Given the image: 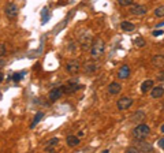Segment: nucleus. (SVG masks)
I'll return each instance as SVG.
<instances>
[{
    "mask_svg": "<svg viewBox=\"0 0 164 153\" xmlns=\"http://www.w3.org/2000/svg\"><path fill=\"white\" fill-rule=\"evenodd\" d=\"M78 44L84 51H89L93 44V34L89 29H81L77 34Z\"/></svg>",
    "mask_w": 164,
    "mask_h": 153,
    "instance_id": "1",
    "label": "nucleus"
},
{
    "mask_svg": "<svg viewBox=\"0 0 164 153\" xmlns=\"http://www.w3.org/2000/svg\"><path fill=\"white\" fill-rule=\"evenodd\" d=\"M160 131H161V133H163V134H164V123H163V124H161V126H160Z\"/></svg>",
    "mask_w": 164,
    "mask_h": 153,
    "instance_id": "33",
    "label": "nucleus"
},
{
    "mask_svg": "<svg viewBox=\"0 0 164 153\" xmlns=\"http://www.w3.org/2000/svg\"><path fill=\"white\" fill-rule=\"evenodd\" d=\"M153 88V81L152 80H146L144 81L142 83H141V92L142 93H148V92H150V89Z\"/></svg>",
    "mask_w": 164,
    "mask_h": 153,
    "instance_id": "17",
    "label": "nucleus"
},
{
    "mask_svg": "<svg viewBox=\"0 0 164 153\" xmlns=\"http://www.w3.org/2000/svg\"><path fill=\"white\" fill-rule=\"evenodd\" d=\"M42 116H44V114H42V112H37L36 116H34V119H33V122H32V124H30V129H34V127L37 126V123L41 120Z\"/></svg>",
    "mask_w": 164,
    "mask_h": 153,
    "instance_id": "21",
    "label": "nucleus"
},
{
    "mask_svg": "<svg viewBox=\"0 0 164 153\" xmlns=\"http://www.w3.org/2000/svg\"><path fill=\"white\" fill-rule=\"evenodd\" d=\"M164 96V88L163 86H153L150 89V97L152 98H161Z\"/></svg>",
    "mask_w": 164,
    "mask_h": 153,
    "instance_id": "15",
    "label": "nucleus"
},
{
    "mask_svg": "<svg viewBox=\"0 0 164 153\" xmlns=\"http://www.w3.org/2000/svg\"><path fill=\"white\" fill-rule=\"evenodd\" d=\"M18 11H19V8L14 2L7 3L6 7H4V14H6V17L8 18V19H15V18L18 17Z\"/></svg>",
    "mask_w": 164,
    "mask_h": 153,
    "instance_id": "4",
    "label": "nucleus"
},
{
    "mask_svg": "<svg viewBox=\"0 0 164 153\" xmlns=\"http://www.w3.org/2000/svg\"><path fill=\"white\" fill-rule=\"evenodd\" d=\"M120 92H122V85H120L119 82H111L110 85H108V93H110L111 96H116Z\"/></svg>",
    "mask_w": 164,
    "mask_h": 153,
    "instance_id": "12",
    "label": "nucleus"
},
{
    "mask_svg": "<svg viewBox=\"0 0 164 153\" xmlns=\"http://www.w3.org/2000/svg\"><path fill=\"white\" fill-rule=\"evenodd\" d=\"M161 34H163V30H155V32H153V36H155V37L161 36Z\"/></svg>",
    "mask_w": 164,
    "mask_h": 153,
    "instance_id": "31",
    "label": "nucleus"
},
{
    "mask_svg": "<svg viewBox=\"0 0 164 153\" xmlns=\"http://www.w3.org/2000/svg\"><path fill=\"white\" fill-rule=\"evenodd\" d=\"M6 67V59H3V58H0V70L2 68Z\"/></svg>",
    "mask_w": 164,
    "mask_h": 153,
    "instance_id": "30",
    "label": "nucleus"
},
{
    "mask_svg": "<svg viewBox=\"0 0 164 153\" xmlns=\"http://www.w3.org/2000/svg\"><path fill=\"white\" fill-rule=\"evenodd\" d=\"M3 80H4V74L2 73V71H0V82H2Z\"/></svg>",
    "mask_w": 164,
    "mask_h": 153,
    "instance_id": "32",
    "label": "nucleus"
},
{
    "mask_svg": "<svg viewBox=\"0 0 164 153\" xmlns=\"http://www.w3.org/2000/svg\"><path fill=\"white\" fill-rule=\"evenodd\" d=\"M66 142H67V145H69L70 148H75L81 144V139H79V137H77V136H69L66 138Z\"/></svg>",
    "mask_w": 164,
    "mask_h": 153,
    "instance_id": "16",
    "label": "nucleus"
},
{
    "mask_svg": "<svg viewBox=\"0 0 164 153\" xmlns=\"http://www.w3.org/2000/svg\"><path fill=\"white\" fill-rule=\"evenodd\" d=\"M98 68V64L96 62H92V60H89V62L84 63V67H82V70H84L85 74H88V75H90V74L96 73Z\"/></svg>",
    "mask_w": 164,
    "mask_h": 153,
    "instance_id": "10",
    "label": "nucleus"
},
{
    "mask_svg": "<svg viewBox=\"0 0 164 153\" xmlns=\"http://www.w3.org/2000/svg\"><path fill=\"white\" fill-rule=\"evenodd\" d=\"M157 145H159V148H160V149L164 150V137H163V138H159Z\"/></svg>",
    "mask_w": 164,
    "mask_h": 153,
    "instance_id": "28",
    "label": "nucleus"
},
{
    "mask_svg": "<svg viewBox=\"0 0 164 153\" xmlns=\"http://www.w3.org/2000/svg\"><path fill=\"white\" fill-rule=\"evenodd\" d=\"M81 89H84V85H81V83H78V82H69L67 85L63 86V92H64V94L75 93V92L81 90Z\"/></svg>",
    "mask_w": 164,
    "mask_h": 153,
    "instance_id": "7",
    "label": "nucleus"
},
{
    "mask_svg": "<svg viewBox=\"0 0 164 153\" xmlns=\"http://www.w3.org/2000/svg\"><path fill=\"white\" fill-rule=\"evenodd\" d=\"M148 12V7L144 6V4H137V6H133L130 8V14L135 15V17H142Z\"/></svg>",
    "mask_w": 164,
    "mask_h": 153,
    "instance_id": "8",
    "label": "nucleus"
},
{
    "mask_svg": "<svg viewBox=\"0 0 164 153\" xmlns=\"http://www.w3.org/2000/svg\"><path fill=\"white\" fill-rule=\"evenodd\" d=\"M90 56H92V59L94 60H98L104 55L105 52V42L101 37H97L96 40H93V44L90 47Z\"/></svg>",
    "mask_w": 164,
    "mask_h": 153,
    "instance_id": "2",
    "label": "nucleus"
},
{
    "mask_svg": "<svg viewBox=\"0 0 164 153\" xmlns=\"http://www.w3.org/2000/svg\"><path fill=\"white\" fill-rule=\"evenodd\" d=\"M118 3L122 7H130L131 4L134 3V0H118Z\"/></svg>",
    "mask_w": 164,
    "mask_h": 153,
    "instance_id": "24",
    "label": "nucleus"
},
{
    "mask_svg": "<svg viewBox=\"0 0 164 153\" xmlns=\"http://www.w3.org/2000/svg\"><path fill=\"white\" fill-rule=\"evenodd\" d=\"M48 19H49V14H48V10L47 8H44V10H42V25H45V23H47V21H48Z\"/></svg>",
    "mask_w": 164,
    "mask_h": 153,
    "instance_id": "25",
    "label": "nucleus"
},
{
    "mask_svg": "<svg viewBox=\"0 0 164 153\" xmlns=\"http://www.w3.org/2000/svg\"><path fill=\"white\" fill-rule=\"evenodd\" d=\"M63 94H64L63 86H60V88H54L51 92H49V94H48V98H49L51 101H57Z\"/></svg>",
    "mask_w": 164,
    "mask_h": 153,
    "instance_id": "9",
    "label": "nucleus"
},
{
    "mask_svg": "<svg viewBox=\"0 0 164 153\" xmlns=\"http://www.w3.org/2000/svg\"><path fill=\"white\" fill-rule=\"evenodd\" d=\"M21 78H22V73H17V74H14V76H12V80H14L15 82H18Z\"/></svg>",
    "mask_w": 164,
    "mask_h": 153,
    "instance_id": "27",
    "label": "nucleus"
},
{
    "mask_svg": "<svg viewBox=\"0 0 164 153\" xmlns=\"http://www.w3.org/2000/svg\"><path fill=\"white\" fill-rule=\"evenodd\" d=\"M57 144H59V138H56V137H55V138H51L49 142H48V145L45 146V152H48V150L52 152V150H54V146H56Z\"/></svg>",
    "mask_w": 164,
    "mask_h": 153,
    "instance_id": "20",
    "label": "nucleus"
},
{
    "mask_svg": "<svg viewBox=\"0 0 164 153\" xmlns=\"http://www.w3.org/2000/svg\"><path fill=\"white\" fill-rule=\"evenodd\" d=\"M130 73H131V70H130V67H128V64H123L122 67L118 70V74H116V76L119 78V80H127L128 76H130Z\"/></svg>",
    "mask_w": 164,
    "mask_h": 153,
    "instance_id": "11",
    "label": "nucleus"
},
{
    "mask_svg": "<svg viewBox=\"0 0 164 153\" xmlns=\"http://www.w3.org/2000/svg\"><path fill=\"white\" fill-rule=\"evenodd\" d=\"M145 44H146L145 38L141 37V36H138V37H135V38H134V45H135V47L142 48V47H145Z\"/></svg>",
    "mask_w": 164,
    "mask_h": 153,
    "instance_id": "22",
    "label": "nucleus"
},
{
    "mask_svg": "<svg viewBox=\"0 0 164 153\" xmlns=\"http://www.w3.org/2000/svg\"><path fill=\"white\" fill-rule=\"evenodd\" d=\"M152 64L153 67L159 68V70H161V68H164V55H155L152 58Z\"/></svg>",
    "mask_w": 164,
    "mask_h": 153,
    "instance_id": "13",
    "label": "nucleus"
},
{
    "mask_svg": "<svg viewBox=\"0 0 164 153\" xmlns=\"http://www.w3.org/2000/svg\"><path fill=\"white\" fill-rule=\"evenodd\" d=\"M120 29H122L123 32H133V30L135 29V25L131 23V22L125 21V22H122V23H120Z\"/></svg>",
    "mask_w": 164,
    "mask_h": 153,
    "instance_id": "18",
    "label": "nucleus"
},
{
    "mask_svg": "<svg viewBox=\"0 0 164 153\" xmlns=\"http://www.w3.org/2000/svg\"><path fill=\"white\" fill-rule=\"evenodd\" d=\"M66 71L70 75H75V74H78L81 71V63L78 60H70L66 64Z\"/></svg>",
    "mask_w": 164,
    "mask_h": 153,
    "instance_id": "5",
    "label": "nucleus"
},
{
    "mask_svg": "<svg viewBox=\"0 0 164 153\" xmlns=\"http://www.w3.org/2000/svg\"><path fill=\"white\" fill-rule=\"evenodd\" d=\"M135 146H137V149L140 150V153L141 152H148V150H149V152H152V150H153L152 145H150L149 142H145L144 139H140V141L135 144Z\"/></svg>",
    "mask_w": 164,
    "mask_h": 153,
    "instance_id": "14",
    "label": "nucleus"
},
{
    "mask_svg": "<svg viewBox=\"0 0 164 153\" xmlns=\"http://www.w3.org/2000/svg\"><path fill=\"white\" fill-rule=\"evenodd\" d=\"M6 52H7L6 45H4V44H0V58H3V56L6 55Z\"/></svg>",
    "mask_w": 164,
    "mask_h": 153,
    "instance_id": "26",
    "label": "nucleus"
},
{
    "mask_svg": "<svg viewBox=\"0 0 164 153\" xmlns=\"http://www.w3.org/2000/svg\"><path fill=\"white\" fill-rule=\"evenodd\" d=\"M157 80L159 81H164V68H161L160 70V73H159V75H157Z\"/></svg>",
    "mask_w": 164,
    "mask_h": 153,
    "instance_id": "29",
    "label": "nucleus"
},
{
    "mask_svg": "<svg viewBox=\"0 0 164 153\" xmlns=\"http://www.w3.org/2000/svg\"><path fill=\"white\" fill-rule=\"evenodd\" d=\"M131 105H133V98L128 97V96H123L116 101V107L119 111H125V109L130 108Z\"/></svg>",
    "mask_w": 164,
    "mask_h": 153,
    "instance_id": "6",
    "label": "nucleus"
},
{
    "mask_svg": "<svg viewBox=\"0 0 164 153\" xmlns=\"http://www.w3.org/2000/svg\"><path fill=\"white\" fill-rule=\"evenodd\" d=\"M155 15L159 18H163L164 17V6H159L155 10Z\"/></svg>",
    "mask_w": 164,
    "mask_h": 153,
    "instance_id": "23",
    "label": "nucleus"
},
{
    "mask_svg": "<svg viewBox=\"0 0 164 153\" xmlns=\"http://www.w3.org/2000/svg\"><path fill=\"white\" fill-rule=\"evenodd\" d=\"M145 119V112L144 111H137L135 114L131 115V120L133 122H142Z\"/></svg>",
    "mask_w": 164,
    "mask_h": 153,
    "instance_id": "19",
    "label": "nucleus"
},
{
    "mask_svg": "<svg viewBox=\"0 0 164 153\" xmlns=\"http://www.w3.org/2000/svg\"><path fill=\"white\" fill-rule=\"evenodd\" d=\"M78 137H84V131H79V133H78Z\"/></svg>",
    "mask_w": 164,
    "mask_h": 153,
    "instance_id": "34",
    "label": "nucleus"
},
{
    "mask_svg": "<svg viewBox=\"0 0 164 153\" xmlns=\"http://www.w3.org/2000/svg\"><path fill=\"white\" fill-rule=\"evenodd\" d=\"M131 134H133L134 139H137V141H140V139H145V138H148L149 134H150V127L148 126V124H145V123H140L133 129Z\"/></svg>",
    "mask_w": 164,
    "mask_h": 153,
    "instance_id": "3",
    "label": "nucleus"
}]
</instances>
